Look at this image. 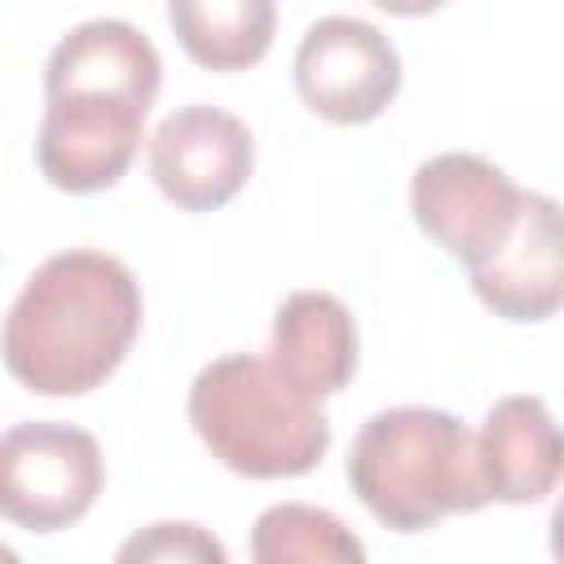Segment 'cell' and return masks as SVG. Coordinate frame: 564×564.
Returning a JSON list of instances; mask_svg holds the SVG:
<instances>
[{"mask_svg": "<svg viewBox=\"0 0 564 564\" xmlns=\"http://www.w3.org/2000/svg\"><path fill=\"white\" fill-rule=\"evenodd\" d=\"M141 330V286L106 251L48 256L4 317V366L35 397H84L101 388Z\"/></svg>", "mask_w": 564, "mask_h": 564, "instance_id": "cell-1", "label": "cell"}, {"mask_svg": "<svg viewBox=\"0 0 564 564\" xmlns=\"http://www.w3.org/2000/svg\"><path fill=\"white\" fill-rule=\"evenodd\" d=\"M348 485L366 511L397 533H423L454 511H480L489 502L476 436L436 405L370 414L348 449Z\"/></svg>", "mask_w": 564, "mask_h": 564, "instance_id": "cell-2", "label": "cell"}, {"mask_svg": "<svg viewBox=\"0 0 564 564\" xmlns=\"http://www.w3.org/2000/svg\"><path fill=\"white\" fill-rule=\"evenodd\" d=\"M189 423L229 471L247 480L304 476L330 449V419L269 357L229 352L189 383Z\"/></svg>", "mask_w": 564, "mask_h": 564, "instance_id": "cell-3", "label": "cell"}, {"mask_svg": "<svg viewBox=\"0 0 564 564\" xmlns=\"http://www.w3.org/2000/svg\"><path fill=\"white\" fill-rule=\"evenodd\" d=\"M101 480V445L75 423H13L0 441V507L22 529L57 533L75 524L97 502Z\"/></svg>", "mask_w": 564, "mask_h": 564, "instance_id": "cell-4", "label": "cell"}, {"mask_svg": "<svg viewBox=\"0 0 564 564\" xmlns=\"http://www.w3.org/2000/svg\"><path fill=\"white\" fill-rule=\"evenodd\" d=\"M524 207V189L489 159L467 150H445L419 163L410 181V212L414 225L454 260L480 269L494 260L507 238L516 234Z\"/></svg>", "mask_w": 564, "mask_h": 564, "instance_id": "cell-5", "label": "cell"}, {"mask_svg": "<svg viewBox=\"0 0 564 564\" xmlns=\"http://www.w3.org/2000/svg\"><path fill=\"white\" fill-rule=\"evenodd\" d=\"M291 75L313 115L330 123H370L401 88V53L375 22L326 13L300 35Z\"/></svg>", "mask_w": 564, "mask_h": 564, "instance_id": "cell-6", "label": "cell"}, {"mask_svg": "<svg viewBox=\"0 0 564 564\" xmlns=\"http://www.w3.org/2000/svg\"><path fill=\"white\" fill-rule=\"evenodd\" d=\"M145 159L167 203H176L181 212H216L247 185L256 141L238 115L194 101L172 110L154 128Z\"/></svg>", "mask_w": 564, "mask_h": 564, "instance_id": "cell-7", "label": "cell"}, {"mask_svg": "<svg viewBox=\"0 0 564 564\" xmlns=\"http://www.w3.org/2000/svg\"><path fill=\"white\" fill-rule=\"evenodd\" d=\"M163 62L145 31L123 18H88L70 26L44 62V101H115L150 110Z\"/></svg>", "mask_w": 564, "mask_h": 564, "instance_id": "cell-8", "label": "cell"}, {"mask_svg": "<svg viewBox=\"0 0 564 564\" xmlns=\"http://www.w3.org/2000/svg\"><path fill=\"white\" fill-rule=\"evenodd\" d=\"M145 115L150 110L115 101H44V119L35 132V167L44 172L48 185L66 194L106 189L137 159Z\"/></svg>", "mask_w": 564, "mask_h": 564, "instance_id": "cell-9", "label": "cell"}, {"mask_svg": "<svg viewBox=\"0 0 564 564\" xmlns=\"http://www.w3.org/2000/svg\"><path fill=\"white\" fill-rule=\"evenodd\" d=\"M471 291L507 322H542L564 308V203L524 189L507 247L471 269Z\"/></svg>", "mask_w": 564, "mask_h": 564, "instance_id": "cell-10", "label": "cell"}, {"mask_svg": "<svg viewBox=\"0 0 564 564\" xmlns=\"http://www.w3.org/2000/svg\"><path fill=\"white\" fill-rule=\"evenodd\" d=\"M476 463L494 502H538L564 480V427L542 397H502L480 423Z\"/></svg>", "mask_w": 564, "mask_h": 564, "instance_id": "cell-11", "label": "cell"}, {"mask_svg": "<svg viewBox=\"0 0 564 564\" xmlns=\"http://www.w3.org/2000/svg\"><path fill=\"white\" fill-rule=\"evenodd\" d=\"M269 361L313 401L335 397L357 375V322L330 291H295L273 313Z\"/></svg>", "mask_w": 564, "mask_h": 564, "instance_id": "cell-12", "label": "cell"}, {"mask_svg": "<svg viewBox=\"0 0 564 564\" xmlns=\"http://www.w3.org/2000/svg\"><path fill=\"white\" fill-rule=\"evenodd\" d=\"M167 22L198 66L242 70L269 53L278 9L269 0H172Z\"/></svg>", "mask_w": 564, "mask_h": 564, "instance_id": "cell-13", "label": "cell"}, {"mask_svg": "<svg viewBox=\"0 0 564 564\" xmlns=\"http://www.w3.org/2000/svg\"><path fill=\"white\" fill-rule=\"evenodd\" d=\"M251 564H366V546L326 507L273 502L251 524Z\"/></svg>", "mask_w": 564, "mask_h": 564, "instance_id": "cell-14", "label": "cell"}, {"mask_svg": "<svg viewBox=\"0 0 564 564\" xmlns=\"http://www.w3.org/2000/svg\"><path fill=\"white\" fill-rule=\"evenodd\" d=\"M115 564H229L225 542L194 520H154L128 533Z\"/></svg>", "mask_w": 564, "mask_h": 564, "instance_id": "cell-15", "label": "cell"}, {"mask_svg": "<svg viewBox=\"0 0 564 564\" xmlns=\"http://www.w3.org/2000/svg\"><path fill=\"white\" fill-rule=\"evenodd\" d=\"M546 538H551V555H555V564H564V498H560L555 511H551V529H546Z\"/></svg>", "mask_w": 564, "mask_h": 564, "instance_id": "cell-16", "label": "cell"}]
</instances>
